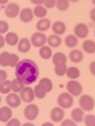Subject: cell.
I'll list each match as a JSON object with an SVG mask.
<instances>
[{"label": "cell", "instance_id": "obj_15", "mask_svg": "<svg viewBox=\"0 0 95 126\" xmlns=\"http://www.w3.org/2000/svg\"><path fill=\"white\" fill-rule=\"evenodd\" d=\"M69 59L71 60V62L78 64L80 63L83 59V53L80 49L78 48H73L70 52H69Z\"/></svg>", "mask_w": 95, "mask_h": 126}, {"label": "cell", "instance_id": "obj_48", "mask_svg": "<svg viewBox=\"0 0 95 126\" xmlns=\"http://www.w3.org/2000/svg\"><path fill=\"white\" fill-rule=\"evenodd\" d=\"M71 3H77V2H79V0H69Z\"/></svg>", "mask_w": 95, "mask_h": 126}, {"label": "cell", "instance_id": "obj_46", "mask_svg": "<svg viewBox=\"0 0 95 126\" xmlns=\"http://www.w3.org/2000/svg\"><path fill=\"white\" fill-rule=\"evenodd\" d=\"M41 126H54V124H53L52 122H48H48H45V123H43V124H42Z\"/></svg>", "mask_w": 95, "mask_h": 126}, {"label": "cell", "instance_id": "obj_14", "mask_svg": "<svg viewBox=\"0 0 95 126\" xmlns=\"http://www.w3.org/2000/svg\"><path fill=\"white\" fill-rule=\"evenodd\" d=\"M31 42H30V39L28 38H21L19 39L16 47H17V50L21 53H26L30 50L31 48Z\"/></svg>", "mask_w": 95, "mask_h": 126}, {"label": "cell", "instance_id": "obj_3", "mask_svg": "<svg viewBox=\"0 0 95 126\" xmlns=\"http://www.w3.org/2000/svg\"><path fill=\"white\" fill-rule=\"evenodd\" d=\"M66 89L73 97H79L82 93V85L77 79H70L66 84Z\"/></svg>", "mask_w": 95, "mask_h": 126}, {"label": "cell", "instance_id": "obj_45", "mask_svg": "<svg viewBox=\"0 0 95 126\" xmlns=\"http://www.w3.org/2000/svg\"><path fill=\"white\" fill-rule=\"evenodd\" d=\"M9 3V0H0V5H7Z\"/></svg>", "mask_w": 95, "mask_h": 126}, {"label": "cell", "instance_id": "obj_40", "mask_svg": "<svg viewBox=\"0 0 95 126\" xmlns=\"http://www.w3.org/2000/svg\"><path fill=\"white\" fill-rule=\"evenodd\" d=\"M8 78V74L5 70H0V83L3 82L4 80H6Z\"/></svg>", "mask_w": 95, "mask_h": 126}, {"label": "cell", "instance_id": "obj_18", "mask_svg": "<svg viewBox=\"0 0 95 126\" xmlns=\"http://www.w3.org/2000/svg\"><path fill=\"white\" fill-rule=\"evenodd\" d=\"M51 30L56 35H63L66 32V24L62 20H56L51 24Z\"/></svg>", "mask_w": 95, "mask_h": 126}, {"label": "cell", "instance_id": "obj_9", "mask_svg": "<svg viewBox=\"0 0 95 126\" xmlns=\"http://www.w3.org/2000/svg\"><path fill=\"white\" fill-rule=\"evenodd\" d=\"M74 34L79 39H85L88 36V34H89V28L83 22L77 23L75 25V27H74Z\"/></svg>", "mask_w": 95, "mask_h": 126}, {"label": "cell", "instance_id": "obj_28", "mask_svg": "<svg viewBox=\"0 0 95 126\" xmlns=\"http://www.w3.org/2000/svg\"><path fill=\"white\" fill-rule=\"evenodd\" d=\"M39 84L45 89L46 92H50L53 88V83L51 81V79H48V78H42L39 81Z\"/></svg>", "mask_w": 95, "mask_h": 126}, {"label": "cell", "instance_id": "obj_20", "mask_svg": "<svg viewBox=\"0 0 95 126\" xmlns=\"http://www.w3.org/2000/svg\"><path fill=\"white\" fill-rule=\"evenodd\" d=\"M64 44L67 47L70 48H75L79 44V38L75 34H70L67 35L64 39Z\"/></svg>", "mask_w": 95, "mask_h": 126}, {"label": "cell", "instance_id": "obj_30", "mask_svg": "<svg viewBox=\"0 0 95 126\" xmlns=\"http://www.w3.org/2000/svg\"><path fill=\"white\" fill-rule=\"evenodd\" d=\"M68 67L66 66V64H61V65H55L54 66V74L58 77H63L64 75H66Z\"/></svg>", "mask_w": 95, "mask_h": 126}, {"label": "cell", "instance_id": "obj_13", "mask_svg": "<svg viewBox=\"0 0 95 126\" xmlns=\"http://www.w3.org/2000/svg\"><path fill=\"white\" fill-rule=\"evenodd\" d=\"M18 16H19L20 21H22L24 23H28V22L32 21V19L34 17L33 10L30 8H23V9L20 10Z\"/></svg>", "mask_w": 95, "mask_h": 126}, {"label": "cell", "instance_id": "obj_4", "mask_svg": "<svg viewBox=\"0 0 95 126\" xmlns=\"http://www.w3.org/2000/svg\"><path fill=\"white\" fill-rule=\"evenodd\" d=\"M57 104H58V107L62 108L63 110L70 109L74 105V98H73V96L70 93L63 92V93L58 95V97H57Z\"/></svg>", "mask_w": 95, "mask_h": 126}, {"label": "cell", "instance_id": "obj_29", "mask_svg": "<svg viewBox=\"0 0 95 126\" xmlns=\"http://www.w3.org/2000/svg\"><path fill=\"white\" fill-rule=\"evenodd\" d=\"M12 91V84H11V80L7 79L4 80L3 82L0 83V93L1 94H9Z\"/></svg>", "mask_w": 95, "mask_h": 126}, {"label": "cell", "instance_id": "obj_35", "mask_svg": "<svg viewBox=\"0 0 95 126\" xmlns=\"http://www.w3.org/2000/svg\"><path fill=\"white\" fill-rule=\"evenodd\" d=\"M85 126H95V115L94 114H87L84 116L83 119Z\"/></svg>", "mask_w": 95, "mask_h": 126}, {"label": "cell", "instance_id": "obj_19", "mask_svg": "<svg viewBox=\"0 0 95 126\" xmlns=\"http://www.w3.org/2000/svg\"><path fill=\"white\" fill-rule=\"evenodd\" d=\"M51 61L53 65H61V64H66L67 63V56L62 51H57L52 54Z\"/></svg>", "mask_w": 95, "mask_h": 126}, {"label": "cell", "instance_id": "obj_24", "mask_svg": "<svg viewBox=\"0 0 95 126\" xmlns=\"http://www.w3.org/2000/svg\"><path fill=\"white\" fill-rule=\"evenodd\" d=\"M82 50L88 54L95 53V42L93 40L86 39L82 43Z\"/></svg>", "mask_w": 95, "mask_h": 126}, {"label": "cell", "instance_id": "obj_7", "mask_svg": "<svg viewBox=\"0 0 95 126\" xmlns=\"http://www.w3.org/2000/svg\"><path fill=\"white\" fill-rule=\"evenodd\" d=\"M19 97H20L22 102L27 103V104L32 103L34 101V99L36 98L35 94H34L33 88H32L31 86H29V85H25L23 87V89L19 92Z\"/></svg>", "mask_w": 95, "mask_h": 126}, {"label": "cell", "instance_id": "obj_52", "mask_svg": "<svg viewBox=\"0 0 95 126\" xmlns=\"http://www.w3.org/2000/svg\"><path fill=\"white\" fill-rule=\"evenodd\" d=\"M94 35H95V29H94Z\"/></svg>", "mask_w": 95, "mask_h": 126}, {"label": "cell", "instance_id": "obj_5", "mask_svg": "<svg viewBox=\"0 0 95 126\" xmlns=\"http://www.w3.org/2000/svg\"><path fill=\"white\" fill-rule=\"evenodd\" d=\"M47 35L45 34V32H34L31 35V38H30V42H31V45L35 47H43L44 45L47 44Z\"/></svg>", "mask_w": 95, "mask_h": 126}, {"label": "cell", "instance_id": "obj_36", "mask_svg": "<svg viewBox=\"0 0 95 126\" xmlns=\"http://www.w3.org/2000/svg\"><path fill=\"white\" fill-rule=\"evenodd\" d=\"M9 32V23L6 20H0V34H6Z\"/></svg>", "mask_w": 95, "mask_h": 126}, {"label": "cell", "instance_id": "obj_43", "mask_svg": "<svg viewBox=\"0 0 95 126\" xmlns=\"http://www.w3.org/2000/svg\"><path fill=\"white\" fill-rule=\"evenodd\" d=\"M5 44H6V42H5V37H4L2 34H0V48H2V47H4Z\"/></svg>", "mask_w": 95, "mask_h": 126}, {"label": "cell", "instance_id": "obj_38", "mask_svg": "<svg viewBox=\"0 0 95 126\" xmlns=\"http://www.w3.org/2000/svg\"><path fill=\"white\" fill-rule=\"evenodd\" d=\"M22 124L20 123V121H19V119H17V118H11L7 123H6V126H21Z\"/></svg>", "mask_w": 95, "mask_h": 126}, {"label": "cell", "instance_id": "obj_27", "mask_svg": "<svg viewBox=\"0 0 95 126\" xmlns=\"http://www.w3.org/2000/svg\"><path fill=\"white\" fill-rule=\"evenodd\" d=\"M66 76L70 79H77L80 76V71H79V68L76 67V66L68 67L67 72H66Z\"/></svg>", "mask_w": 95, "mask_h": 126}, {"label": "cell", "instance_id": "obj_22", "mask_svg": "<svg viewBox=\"0 0 95 126\" xmlns=\"http://www.w3.org/2000/svg\"><path fill=\"white\" fill-rule=\"evenodd\" d=\"M47 43L50 47H60V45L62 43V40H61L59 35H56V34L53 33V34H50L48 37Z\"/></svg>", "mask_w": 95, "mask_h": 126}, {"label": "cell", "instance_id": "obj_47", "mask_svg": "<svg viewBox=\"0 0 95 126\" xmlns=\"http://www.w3.org/2000/svg\"><path fill=\"white\" fill-rule=\"evenodd\" d=\"M21 126H35V124H33L32 122H26V123L22 124Z\"/></svg>", "mask_w": 95, "mask_h": 126}, {"label": "cell", "instance_id": "obj_49", "mask_svg": "<svg viewBox=\"0 0 95 126\" xmlns=\"http://www.w3.org/2000/svg\"><path fill=\"white\" fill-rule=\"evenodd\" d=\"M91 2H92V4L94 5V7H95V0H91Z\"/></svg>", "mask_w": 95, "mask_h": 126}, {"label": "cell", "instance_id": "obj_37", "mask_svg": "<svg viewBox=\"0 0 95 126\" xmlns=\"http://www.w3.org/2000/svg\"><path fill=\"white\" fill-rule=\"evenodd\" d=\"M60 126H78V125H77V122H75L73 119H71V118H66V119H63V120L61 121Z\"/></svg>", "mask_w": 95, "mask_h": 126}, {"label": "cell", "instance_id": "obj_51", "mask_svg": "<svg viewBox=\"0 0 95 126\" xmlns=\"http://www.w3.org/2000/svg\"><path fill=\"white\" fill-rule=\"evenodd\" d=\"M0 11H1V5H0Z\"/></svg>", "mask_w": 95, "mask_h": 126}, {"label": "cell", "instance_id": "obj_26", "mask_svg": "<svg viewBox=\"0 0 95 126\" xmlns=\"http://www.w3.org/2000/svg\"><path fill=\"white\" fill-rule=\"evenodd\" d=\"M33 14H34V16L38 18L46 17L48 14V9L44 5H36L33 9Z\"/></svg>", "mask_w": 95, "mask_h": 126}, {"label": "cell", "instance_id": "obj_32", "mask_svg": "<svg viewBox=\"0 0 95 126\" xmlns=\"http://www.w3.org/2000/svg\"><path fill=\"white\" fill-rule=\"evenodd\" d=\"M69 5H70L69 0H56V4H55L56 8L61 12L67 11L69 8Z\"/></svg>", "mask_w": 95, "mask_h": 126}, {"label": "cell", "instance_id": "obj_23", "mask_svg": "<svg viewBox=\"0 0 95 126\" xmlns=\"http://www.w3.org/2000/svg\"><path fill=\"white\" fill-rule=\"evenodd\" d=\"M52 54H53L52 53V49H51V47H49L48 45H44L43 47H41L40 49H39V55L44 60H48V59L51 58Z\"/></svg>", "mask_w": 95, "mask_h": 126}, {"label": "cell", "instance_id": "obj_41", "mask_svg": "<svg viewBox=\"0 0 95 126\" xmlns=\"http://www.w3.org/2000/svg\"><path fill=\"white\" fill-rule=\"evenodd\" d=\"M88 68H89V72H90V74L95 77V60L94 61H92V62H90Z\"/></svg>", "mask_w": 95, "mask_h": 126}, {"label": "cell", "instance_id": "obj_44", "mask_svg": "<svg viewBox=\"0 0 95 126\" xmlns=\"http://www.w3.org/2000/svg\"><path fill=\"white\" fill-rule=\"evenodd\" d=\"M30 2H31L33 5H43L44 4V0H30Z\"/></svg>", "mask_w": 95, "mask_h": 126}, {"label": "cell", "instance_id": "obj_1", "mask_svg": "<svg viewBox=\"0 0 95 126\" xmlns=\"http://www.w3.org/2000/svg\"><path fill=\"white\" fill-rule=\"evenodd\" d=\"M39 74L38 65L31 59H22L16 66V77L21 79L25 85L34 83L38 79Z\"/></svg>", "mask_w": 95, "mask_h": 126}, {"label": "cell", "instance_id": "obj_17", "mask_svg": "<svg viewBox=\"0 0 95 126\" xmlns=\"http://www.w3.org/2000/svg\"><path fill=\"white\" fill-rule=\"evenodd\" d=\"M84 116H85L84 110L81 108H75L71 111V119H73L77 123L82 122L84 119Z\"/></svg>", "mask_w": 95, "mask_h": 126}, {"label": "cell", "instance_id": "obj_11", "mask_svg": "<svg viewBox=\"0 0 95 126\" xmlns=\"http://www.w3.org/2000/svg\"><path fill=\"white\" fill-rule=\"evenodd\" d=\"M64 116H65V111L60 107H54L53 109H51L50 113H49V117L51 121L55 123L61 122L64 119Z\"/></svg>", "mask_w": 95, "mask_h": 126}, {"label": "cell", "instance_id": "obj_8", "mask_svg": "<svg viewBox=\"0 0 95 126\" xmlns=\"http://www.w3.org/2000/svg\"><path fill=\"white\" fill-rule=\"evenodd\" d=\"M20 12V8L19 6L15 3V2H10L6 5L5 9H4V13L5 16L9 18H15L19 15Z\"/></svg>", "mask_w": 95, "mask_h": 126}, {"label": "cell", "instance_id": "obj_21", "mask_svg": "<svg viewBox=\"0 0 95 126\" xmlns=\"http://www.w3.org/2000/svg\"><path fill=\"white\" fill-rule=\"evenodd\" d=\"M19 41V38H18V35L15 33V32H7L6 35H5V42L7 45L9 46H16L17 43Z\"/></svg>", "mask_w": 95, "mask_h": 126}, {"label": "cell", "instance_id": "obj_34", "mask_svg": "<svg viewBox=\"0 0 95 126\" xmlns=\"http://www.w3.org/2000/svg\"><path fill=\"white\" fill-rule=\"evenodd\" d=\"M20 60H19V57L18 55H16L15 53H10V56H9V63H8V66L9 67H16V65L18 64Z\"/></svg>", "mask_w": 95, "mask_h": 126}, {"label": "cell", "instance_id": "obj_33", "mask_svg": "<svg viewBox=\"0 0 95 126\" xmlns=\"http://www.w3.org/2000/svg\"><path fill=\"white\" fill-rule=\"evenodd\" d=\"M9 56H10V53L8 51H3L0 53V66H2V67L8 66Z\"/></svg>", "mask_w": 95, "mask_h": 126}, {"label": "cell", "instance_id": "obj_2", "mask_svg": "<svg viewBox=\"0 0 95 126\" xmlns=\"http://www.w3.org/2000/svg\"><path fill=\"white\" fill-rule=\"evenodd\" d=\"M79 105L84 111H91L95 107V100L91 95L82 94L79 99Z\"/></svg>", "mask_w": 95, "mask_h": 126}, {"label": "cell", "instance_id": "obj_42", "mask_svg": "<svg viewBox=\"0 0 95 126\" xmlns=\"http://www.w3.org/2000/svg\"><path fill=\"white\" fill-rule=\"evenodd\" d=\"M89 17H90V19L93 22H95V8H92L90 10V12H89Z\"/></svg>", "mask_w": 95, "mask_h": 126}, {"label": "cell", "instance_id": "obj_6", "mask_svg": "<svg viewBox=\"0 0 95 126\" xmlns=\"http://www.w3.org/2000/svg\"><path fill=\"white\" fill-rule=\"evenodd\" d=\"M23 115L24 117L29 120V121H33L37 118V116L39 115V107L36 104L33 103H29L23 110Z\"/></svg>", "mask_w": 95, "mask_h": 126}, {"label": "cell", "instance_id": "obj_25", "mask_svg": "<svg viewBox=\"0 0 95 126\" xmlns=\"http://www.w3.org/2000/svg\"><path fill=\"white\" fill-rule=\"evenodd\" d=\"M11 84H12V91L15 93H19L23 89V87L25 86L24 82L16 77L11 80Z\"/></svg>", "mask_w": 95, "mask_h": 126}, {"label": "cell", "instance_id": "obj_31", "mask_svg": "<svg viewBox=\"0 0 95 126\" xmlns=\"http://www.w3.org/2000/svg\"><path fill=\"white\" fill-rule=\"evenodd\" d=\"M33 90H34L35 97L38 98V99H43V98H45L46 95H47V92L45 91V89H44L40 84L36 85V86L33 88Z\"/></svg>", "mask_w": 95, "mask_h": 126}, {"label": "cell", "instance_id": "obj_16", "mask_svg": "<svg viewBox=\"0 0 95 126\" xmlns=\"http://www.w3.org/2000/svg\"><path fill=\"white\" fill-rule=\"evenodd\" d=\"M51 27V22L48 17H43V18H39V20L36 23V29L37 31L45 32L48 30Z\"/></svg>", "mask_w": 95, "mask_h": 126}, {"label": "cell", "instance_id": "obj_10", "mask_svg": "<svg viewBox=\"0 0 95 126\" xmlns=\"http://www.w3.org/2000/svg\"><path fill=\"white\" fill-rule=\"evenodd\" d=\"M5 100H6L7 105L12 109H16L17 107H19L22 102L19 95H17V93H15V92H12V93L10 92L9 94H7Z\"/></svg>", "mask_w": 95, "mask_h": 126}, {"label": "cell", "instance_id": "obj_39", "mask_svg": "<svg viewBox=\"0 0 95 126\" xmlns=\"http://www.w3.org/2000/svg\"><path fill=\"white\" fill-rule=\"evenodd\" d=\"M56 4V0H44V6L47 8V9H51L55 6Z\"/></svg>", "mask_w": 95, "mask_h": 126}, {"label": "cell", "instance_id": "obj_12", "mask_svg": "<svg viewBox=\"0 0 95 126\" xmlns=\"http://www.w3.org/2000/svg\"><path fill=\"white\" fill-rule=\"evenodd\" d=\"M13 117V110L9 106H4L0 108V121L7 123Z\"/></svg>", "mask_w": 95, "mask_h": 126}, {"label": "cell", "instance_id": "obj_50", "mask_svg": "<svg viewBox=\"0 0 95 126\" xmlns=\"http://www.w3.org/2000/svg\"><path fill=\"white\" fill-rule=\"evenodd\" d=\"M1 101H2V99H1V95H0V104H1Z\"/></svg>", "mask_w": 95, "mask_h": 126}]
</instances>
